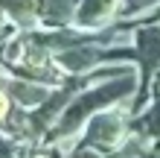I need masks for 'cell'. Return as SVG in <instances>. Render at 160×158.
Instances as JSON below:
<instances>
[{
	"instance_id": "6da1fadb",
	"label": "cell",
	"mask_w": 160,
	"mask_h": 158,
	"mask_svg": "<svg viewBox=\"0 0 160 158\" xmlns=\"http://www.w3.org/2000/svg\"><path fill=\"white\" fill-rule=\"evenodd\" d=\"M140 91V68L122 73V76H111V79H99L93 85L82 88L76 97L70 100V106L61 111L58 123L52 126V132L47 135L44 144H55L61 150H70L73 141L82 135L84 123L102 108H111V106H128L131 111V103H134Z\"/></svg>"
},
{
	"instance_id": "7a4b0ae2",
	"label": "cell",
	"mask_w": 160,
	"mask_h": 158,
	"mask_svg": "<svg viewBox=\"0 0 160 158\" xmlns=\"http://www.w3.org/2000/svg\"><path fill=\"white\" fill-rule=\"evenodd\" d=\"M128 120H131L128 106H111V108H102V111H96V114H93L88 123H84L82 135H79L73 144L88 146V150H96V152H102L105 158H111L122 144L128 141V135H131Z\"/></svg>"
},
{
	"instance_id": "3957f363",
	"label": "cell",
	"mask_w": 160,
	"mask_h": 158,
	"mask_svg": "<svg viewBox=\"0 0 160 158\" xmlns=\"http://www.w3.org/2000/svg\"><path fill=\"white\" fill-rule=\"evenodd\" d=\"M125 0H79L76 24L79 30H105L122 18Z\"/></svg>"
},
{
	"instance_id": "277c9868",
	"label": "cell",
	"mask_w": 160,
	"mask_h": 158,
	"mask_svg": "<svg viewBox=\"0 0 160 158\" xmlns=\"http://www.w3.org/2000/svg\"><path fill=\"white\" fill-rule=\"evenodd\" d=\"M6 91L12 94L15 100V106L18 108H38L47 97H50V85H41V82H32V79H26V76H18V73L9 70V79H6Z\"/></svg>"
},
{
	"instance_id": "5b68a950",
	"label": "cell",
	"mask_w": 160,
	"mask_h": 158,
	"mask_svg": "<svg viewBox=\"0 0 160 158\" xmlns=\"http://www.w3.org/2000/svg\"><path fill=\"white\" fill-rule=\"evenodd\" d=\"M79 0H38V21L44 30H64L76 24Z\"/></svg>"
},
{
	"instance_id": "8992f818",
	"label": "cell",
	"mask_w": 160,
	"mask_h": 158,
	"mask_svg": "<svg viewBox=\"0 0 160 158\" xmlns=\"http://www.w3.org/2000/svg\"><path fill=\"white\" fill-rule=\"evenodd\" d=\"M0 12L18 30H38V0H0Z\"/></svg>"
},
{
	"instance_id": "52a82bcc",
	"label": "cell",
	"mask_w": 160,
	"mask_h": 158,
	"mask_svg": "<svg viewBox=\"0 0 160 158\" xmlns=\"http://www.w3.org/2000/svg\"><path fill=\"white\" fill-rule=\"evenodd\" d=\"M29 155H32V144L0 132V158H29Z\"/></svg>"
},
{
	"instance_id": "ba28073f",
	"label": "cell",
	"mask_w": 160,
	"mask_h": 158,
	"mask_svg": "<svg viewBox=\"0 0 160 158\" xmlns=\"http://www.w3.org/2000/svg\"><path fill=\"white\" fill-rule=\"evenodd\" d=\"M160 6V0H125V6H122V18H140L146 12H152V9Z\"/></svg>"
},
{
	"instance_id": "9c48e42d",
	"label": "cell",
	"mask_w": 160,
	"mask_h": 158,
	"mask_svg": "<svg viewBox=\"0 0 160 158\" xmlns=\"http://www.w3.org/2000/svg\"><path fill=\"white\" fill-rule=\"evenodd\" d=\"M15 32H18V26H15L12 21H9V18H6L3 12H0V47H3V44H6V38H12Z\"/></svg>"
},
{
	"instance_id": "30bf717a",
	"label": "cell",
	"mask_w": 160,
	"mask_h": 158,
	"mask_svg": "<svg viewBox=\"0 0 160 158\" xmlns=\"http://www.w3.org/2000/svg\"><path fill=\"white\" fill-rule=\"evenodd\" d=\"M154 88H160V79H157V85H154Z\"/></svg>"
}]
</instances>
